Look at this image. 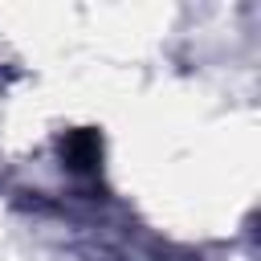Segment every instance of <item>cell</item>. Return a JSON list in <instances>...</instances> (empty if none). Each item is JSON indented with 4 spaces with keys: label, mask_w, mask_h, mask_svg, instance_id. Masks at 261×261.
Returning <instances> with one entry per match:
<instances>
[{
    "label": "cell",
    "mask_w": 261,
    "mask_h": 261,
    "mask_svg": "<svg viewBox=\"0 0 261 261\" xmlns=\"http://www.w3.org/2000/svg\"><path fill=\"white\" fill-rule=\"evenodd\" d=\"M61 159H65L69 171L94 175V171L102 167V130H94V126L65 130V135H61Z\"/></svg>",
    "instance_id": "obj_1"
}]
</instances>
